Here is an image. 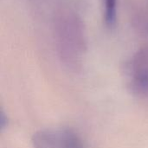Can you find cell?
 Returning a JSON list of instances; mask_svg holds the SVG:
<instances>
[{
	"instance_id": "3",
	"label": "cell",
	"mask_w": 148,
	"mask_h": 148,
	"mask_svg": "<svg viewBox=\"0 0 148 148\" xmlns=\"http://www.w3.org/2000/svg\"><path fill=\"white\" fill-rule=\"evenodd\" d=\"M103 20L105 25L111 29L117 22V0H102Z\"/></svg>"
},
{
	"instance_id": "1",
	"label": "cell",
	"mask_w": 148,
	"mask_h": 148,
	"mask_svg": "<svg viewBox=\"0 0 148 148\" xmlns=\"http://www.w3.org/2000/svg\"><path fill=\"white\" fill-rule=\"evenodd\" d=\"M33 148H84L80 136L68 128L51 127L37 131L32 137Z\"/></svg>"
},
{
	"instance_id": "2",
	"label": "cell",
	"mask_w": 148,
	"mask_h": 148,
	"mask_svg": "<svg viewBox=\"0 0 148 148\" xmlns=\"http://www.w3.org/2000/svg\"><path fill=\"white\" fill-rule=\"evenodd\" d=\"M128 87L137 95L148 96V46L138 49L127 67Z\"/></svg>"
}]
</instances>
